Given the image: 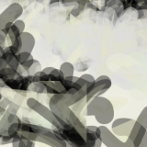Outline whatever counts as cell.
<instances>
[{
    "instance_id": "obj_6",
    "label": "cell",
    "mask_w": 147,
    "mask_h": 147,
    "mask_svg": "<svg viewBox=\"0 0 147 147\" xmlns=\"http://www.w3.org/2000/svg\"><path fill=\"white\" fill-rule=\"evenodd\" d=\"M111 85L112 81L108 76L103 75L98 76L95 79L93 88L88 94H86V98L87 99V101H89L95 96H102L106 91L110 88Z\"/></svg>"
},
{
    "instance_id": "obj_20",
    "label": "cell",
    "mask_w": 147,
    "mask_h": 147,
    "mask_svg": "<svg viewBox=\"0 0 147 147\" xmlns=\"http://www.w3.org/2000/svg\"><path fill=\"white\" fill-rule=\"evenodd\" d=\"M54 69V67H53V66H48V67H45V68H43L42 70V73H44V74H46V75H49V74L52 72L53 70Z\"/></svg>"
},
{
    "instance_id": "obj_10",
    "label": "cell",
    "mask_w": 147,
    "mask_h": 147,
    "mask_svg": "<svg viewBox=\"0 0 147 147\" xmlns=\"http://www.w3.org/2000/svg\"><path fill=\"white\" fill-rule=\"evenodd\" d=\"M29 89L33 92H37V93H43V92H46L45 85L40 81L32 82L29 86Z\"/></svg>"
},
{
    "instance_id": "obj_9",
    "label": "cell",
    "mask_w": 147,
    "mask_h": 147,
    "mask_svg": "<svg viewBox=\"0 0 147 147\" xmlns=\"http://www.w3.org/2000/svg\"><path fill=\"white\" fill-rule=\"evenodd\" d=\"M59 70L61 71V73L63 74V76H74V73H75V66L74 64L69 63V62H64L61 64Z\"/></svg>"
},
{
    "instance_id": "obj_23",
    "label": "cell",
    "mask_w": 147,
    "mask_h": 147,
    "mask_svg": "<svg viewBox=\"0 0 147 147\" xmlns=\"http://www.w3.org/2000/svg\"><path fill=\"white\" fill-rule=\"evenodd\" d=\"M0 138H1V136H0Z\"/></svg>"
},
{
    "instance_id": "obj_7",
    "label": "cell",
    "mask_w": 147,
    "mask_h": 147,
    "mask_svg": "<svg viewBox=\"0 0 147 147\" xmlns=\"http://www.w3.org/2000/svg\"><path fill=\"white\" fill-rule=\"evenodd\" d=\"M100 140L102 144L107 147H124V142L119 139L117 135L109 130L106 125H100Z\"/></svg>"
},
{
    "instance_id": "obj_11",
    "label": "cell",
    "mask_w": 147,
    "mask_h": 147,
    "mask_svg": "<svg viewBox=\"0 0 147 147\" xmlns=\"http://www.w3.org/2000/svg\"><path fill=\"white\" fill-rule=\"evenodd\" d=\"M32 57L33 56L31 55V53L26 52V51H22V52H20L16 54V58L18 60V62L20 63V64H22L23 63H25L26 61L30 60Z\"/></svg>"
},
{
    "instance_id": "obj_21",
    "label": "cell",
    "mask_w": 147,
    "mask_h": 147,
    "mask_svg": "<svg viewBox=\"0 0 147 147\" xmlns=\"http://www.w3.org/2000/svg\"><path fill=\"white\" fill-rule=\"evenodd\" d=\"M124 147H134V145H133V142H131V140L129 139L128 137H127L126 142H124Z\"/></svg>"
},
{
    "instance_id": "obj_5",
    "label": "cell",
    "mask_w": 147,
    "mask_h": 147,
    "mask_svg": "<svg viewBox=\"0 0 147 147\" xmlns=\"http://www.w3.org/2000/svg\"><path fill=\"white\" fill-rule=\"evenodd\" d=\"M135 121L130 118H119L111 122V131L118 137H128Z\"/></svg>"
},
{
    "instance_id": "obj_4",
    "label": "cell",
    "mask_w": 147,
    "mask_h": 147,
    "mask_svg": "<svg viewBox=\"0 0 147 147\" xmlns=\"http://www.w3.org/2000/svg\"><path fill=\"white\" fill-rule=\"evenodd\" d=\"M147 128L135 121L128 138L133 142L134 147H147Z\"/></svg>"
},
{
    "instance_id": "obj_12",
    "label": "cell",
    "mask_w": 147,
    "mask_h": 147,
    "mask_svg": "<svg viewBox=\"0 0 147 147\" xmlns=\"http://www.w3.org/2000/svg\"><path fill=\"white\" fill-rule=\"evenodd\" d=\"M147 108L144 107V109L142 110V112L140 113V115L138 116V119H136V121H138L139 123H141L142 126H144L145 128H147Z\"/></svg>"
},
{
    "instance_id": "obj_15",
    "label": "cell",
    "mask_w": 147,
    "mask_h": 147,
    "mask_svg": "<svg viewBox=\"0 0 147 147\" xmlns=\"http://www.w3.org/2000/svg\"><path fill=\"white\" fill-rule=\"evenodd\" d=\"M33 61H34V58L32 57V58H30V60H28V61H26L25 63H23L22 64H20V67H22L23 70L27 72V71L30 68V66L32 65V63H33Z\"/></svg>"
},
{
    "instance_id": "obj_3",
    "label": "cell",
    "mask_w": 147,
    "mask_h": 147,
    "mask_svg": "<svg viewBox=\"0 0 147 147\" xmlns=\"http://www.w3.org/2000/svg\"><path fill=\"white\" fill-rule=\"evenodd\" d=\"M23 13V7L18 3H12L0 13V30H2L4 26L9 22H14L18 18H20Z\"/></svg>"
},
{
    "instance_id": "obj_22",
    "label": "cell",
    "mask_w": 147,
    "mask_h": 147,
    "mask_svg": "<svg viewBox=\"0 0 147 147\" xmlns=\"http://www.w3.org/2000/svg\"><path fill=\"white\" fill-rule=\"evenodd\" d=\"M61 0H51V2H50V5H53L55 3H59Z\"/></svg>"
},
{
    "instance_id": "obj_13",
    "label": "cell",
    "mask_w": 147,
    "mask_h": 147,
    "mask_svg": "<svg viewBox=\"0 0 147 147\" xmlns=\"http://www.w3.org/2000/svg\"><path fill=\"white\" fill-rule=\"evenodd\" d=\"M40 70H41V68H40V62L39 61H36V60L34 59L32 65L30 66V68L27 72H28V75L32 76V75H34L35 73L39 72Z\"/></svg>"
},
{
    "instance_id": "obj_17",
    "label": "cell",
    "mask_w": 147,
    "mask_h": 147,
    "mask_svg": "<svg viewBox=\"0 0 147 147\" xmlns=\"http://www.w3.org/2000/svg\"><path fill=\"white\" fill-rule=\"evenodd\" d=\"M81 77L84 78L87 83H94L95 79H96V78L92 75H90V74H84V75L81 76Z\"/></svg>"
},
{
    "instance_id": "obj_2",
    "label": "cell",
    "mask_w": 147,
    "mask_h": 147,
    "mask_svg": "<svg viewBox=\"0 0 147 147\" xmlns=\"http://www.w3.org/2000/svg\"><path fill=\"white\" fill-rule=\"evenodd\" d=\"M27 106L32 110H34L35 112L38 113L40 116H41L43 119H45L46 121H49L51 124H53V126H55L57 129H59V122L57 121L55 115L53 113V111L49 108H47L46 106L42 105L40 101L33 98H30L27 100Z\"/></svg>"
},
{
    "instance_id": "obj_14",
    "label": "cell",
    "mask_w": 147,
    "mask_h": 147,
    "mask_svg": "<svg viewBox=\"0 0 147 147\" xmlns=\"http://www.w3.org/2000/svg\"><path fill=\"white\" fill-rule=\"evenodd\" d=\"M18 109H20V105H18L17 103H14V102H11L7 108V111H9L10 113H13V114H17Z\"/></svg>"
},
{
    "instance_id": "obj_19",
    "label": "cell",
    "mask_w": 147,
    "mask_h": 147,
    "mask_svg": "<svg viewBox=\"0 0 147 147\" xmlns=\"http://www.w3.org/2000/svg\"><path fill=\"white\" fill-rule=\"evenodd\" d=\"M138 14H139V17H138L139 18H146V8L139 9Z\"/></svg>"
},
{
    "instance_id": "obj_18",
    "label": "cell",
    "mask_w": 147,
    "mask_h": 147,
    "mask_svg": "<svg viewBox=\"0 0 147 147\" xmlns=\"http://www.w3.org/2000/svg\"><path fill=\"white\" fill-rule=\"evenodd\" d=\"M10 103H11V101L9 100L8 98H1V99H0V107L5 109H7V106Z\"/></svg>"
},
{
    "instance_id": "obj_1",
    "label": "cell",
    "mask_w": 147,
    "mask_h": 147,
    "mask_svg": "<svg viewBox=\"0 0 147 147\" xmlns=\"http://www.w3.org/2000/svg\"><path fill=\"white\" fill-rule=\"evenodd\" d=\"M114 108L111 101L102 96H95L86 106V116L94 117L100 125H107L114 119Z\"/></svg>"
},
{
    "instance_id": "obj_8",
    "label": "cell",
    "mask_w": 147,
    "mask_h": 147,
    "mask_svg": "<svg viewBox=\"0 0 147 147\" xmlns=\"http://www.w3.org/2000/svg\"><path fill=\"white\" fill-rule=\"evenodd\" d=\"M20 52L26 51V52L31 53L34 49L35 46V38L30 32L22 31L20 34Z\"/></svg>"
},
{
    "instance_id": "obj_16",
    "label": "cell",
    "mask_w": 147,
    "mask_h": 147,
    "mask_svg": "<svg viewBox=\"0 0 147 147\" xmlns=\"http://www.w3.org/2000/svg\"><path fill=\"white\" fill-rule=\"evenodd\" d=\"M14 25H16L18 29H20V30L22 32L25 30V28H26V25H25V22L23 21L22 20H20V18H18V20H16L15 21L13 22Z\"/></svg>"
}]
</instances>
